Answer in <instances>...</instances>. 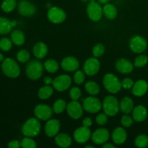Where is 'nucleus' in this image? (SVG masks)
Here are the masks:
<instances>
[{
    "instance_id": "obj_1",
    "label": "nucleus",
    "mask_w": 148,
    "mask_h": 148,
    "mask_svg": "<svg viewBox=\"0 0 148 148\" xmlns=\"http://www.w3.org/2000/svg\"><path fill=\"white\" fill-rule=\"evenodd\" d=\"M41 126L37 118H30L23 124L22 127V133L26 137H36L40 133Z\"/></svg>"
},
{
    "instance_id": "obj_2",
    "label": "nucleus",
    "mask_w": 148,
    "mask_h": 148,
    "mask_svg": "<svg viewBox=\"0 0 148 148\" xmlns=\"http://www.w3.org/2000/svg\"><path fill=\"white\" fill-rule=\"evenodd\" d=\"M1 69L4 75L10 78H16L20 75V69L18 64L13 59L7 58L1 64Z\"/></svg>"
},
{
    "instance_id": "obj_3",
    "label": "nucleus",
    "mask_w": 148,
    "mask_h": 148,
    "mask_svg": "<svg viewBox=\"0 0 148 148\" xmlns=\"http://www.w3.org/2000/svg\"><path fill=\"white\" fill-rule=\"evenodd\" d=\"M102 108L105 114L109 116H114L119 111V102L115 96L108 95L104 98Z\"/></svg>"
},
{
    "instance_id": "obj_4",
    "label": "nucleus",
    "mask_w": 148,
    "mask_h": 148,
    "mask_svg": "<svg viewBox=\"0 0 148 148\" xmlns=\"http://www.w3.org/2000/svg\"><path fill=\"white\" fill-rule=\"evenodd\" d=\"M103 84L106 90L112 94L117 93L121 90V82L114 74L108 73L105 75L103 79Z\"/></svg>"
},
{
    "instance_id": "obj_5",
    "label": "nucleus",
    "mask_w": 148,
    "mask_h": 148,
    "mask_svg": "<svg viewBox=\"0 0 148 148\" xmlns=\"http://www.w3.org/2000/svg\"><path fill=\"white\" fill-rule=\"evenodd\" d=\"M43 72V64L40 62L33 60L28 62L26 66V75L29 79L37 80L42 76Z\"/></svg>"
},
{
    "instance_id": "obj_6",
    "label": "nucleus",
    "mask_w": 148,
    "mask_h": 148,
    "mask_svg": "<svg viewBox=\"0 0 148 148\" xmlns=\"http://www.w3.org/2000/svg\"><path fill=\"white\" fill-rule=\"evenodd\" d=\"M87 14L92 21H99L103 15V7L95 0H90V2L87 7Z\"/></svg>"
},
{
    "instance_id": "obj_7",
    "label": "nucleus",
    "mask_w": 148,
    "mask_h": 148,
    "mask_svg": "<svg viewBox=\"0 0 148 148\" xmlns=\"http://www.w3.org/2000/svg\"><path fill=\"white\" fill-rule=\"evenodd\" d=\"M82 106L85 111L91 114H95L101 111L102 108V103L98 98L93 96H90L83 101Z\"/></svg>"
},
{
    "instance_id": "obj_8",
    "label": "nucleus",
    "mask_w": 148,
    "mask_h": 148,
    "mask_svg": "<svg viewBox=\"0 0 148 148\" xmlns=\"http://www.w3.org/2000/svg\"><path fill=\"white\" fill-rule=\"evenodd\" d=\"M47 17L49 21L54 24H60L66 19V13L62 9L57 7H50L48 11Z\"/></svg>"
},
{
    "instance_id": "obj_9",
    "label": "nucleus",
    "mask_w": 148,
    "mask_h": 148,
    "mask_svg": "<svg viewBox=\"0 0 148 148\" xmlns=\"http://www.w3.org/2000/svg\"><path fill=\"white\" fill-rule=\"evenodd\" d=\"M147 42L143 37L140 36H133L130 41V48L136 53H141L147 49Z\"/></svg>"
},
{
    "instance_id": "obj_10",
    "label": "nucleus",
    "mask_w": 148,
    "mask_h": 148,
    "mask_svg": "<svg viewBox=\"0 0 148 148\" xmlns=\"http://www.w3.org/2000/svg\"><path fill=\"white\" fill-rule=\"evenodd\" d=\"M72 84V79L67 75H61L53 80V87L59 92L66 90Z\"/></svg>"
},
{
    "instance_id": "obj_11",
    "label": "nucleus",
    "mask_w": 148,
    "mask_h": 148,
    "mask_svg": "<svg viewBox=\"0 0 148 148\" xmlns=\"http://www.w3.org/2000/svg\"><path fill=\"white\" fill-rule=\"evenodd\" d=\"M53 112V109L46 104H38L34 109L35 116L41 121H48L50 119Z\"/></svg>"
},
{
    "instance_id": "obj_12",
    "label": "nucleus",
    "mask_w": 148,
    "mask_h": 148,
    "mask_svg": "<svg viewBox=\"0 0 148 148\" xmlns=\"http://www.w3.org/2000/svg\"><path fill=\"white\" fill-rule=\"evenodd\" d=\"M101 64L96 57L90 58L87 59L84 63L83 70L87 75L93 76L95 75L100 70Z\"/></svg>"
},
{
    "instance_id": "obj_13",
    "label": "nucleus",
    "mask_w": 148,
    "mask_h": 148,
    "mask_svg": "<svg viewBox=\"0 0 148 148\" xmlns=\"http://www.w3.org/2000/svg\"><path fill=\"white\" fill-rule=\"evenodd\" d=\"M83 106L77 101H72L66 106V111L71 118L78 119L83 114Z\"/></svg>"
},
{
    "instance_id": "obj_14",
    "label": "nucleus",
    "mask_w": 148,
    "mask_h": 148,
    "mask_svg": "<svg viewBox=\"0 0 148 148\" xmlns=\"http://www.w3.org/2000/svg\"><path fill=\"white\" fill-rule=\"evenodd\" d=\"M110 133L107 129L100 128L95 130L92 134V141L95 145H103L109 140Z\"/></svg>"
},
{
    "instance_id": "obj_15",
    "label": "nucleus",
    "mask_w": 148,
    "mask_h": 148,
    "mask_svg": "<svg viewBox=\"0 0 148 148\" xmlns=\"http://www.w3.org/2000/svg\"><path fill=\"white\" fill-rule=\"evenodd\" d=\"M73 137L76 143L79 144H84L88 142L91 137V132L89 127H79L75 131Z\"/></svg>"
},
{
    "instance_id": "obj_16",
    "label": "nucleus",
    "mask_w": 148,
    "mask_h": 148,
    "mask_svg": "<svg viewBox=\"0 0 148 148\" xmlns=\"http://www.w3.org/2000/svg\"><path fill=\"white\" fill-rule=\"evenodd\" d=\"M18 12L23 17H31L36 12V7L33 3L26 0H21L17 6Z\"/></svg>"
},
{
    "instance_id": "obj_17",
    "label": "nucleus",
    "mask_w": 148,
    "mask_h": 148,
    "mask_svg": "<svg viewBox=\"0 0 148 148\" xmlns=\"http://www.w3.org/2000/svg\"><path fill=\"white\" fill-rule=\"evenodd\" d=\"M61 128L60 121L57 119H49L45 125V133L49 137L57 135Z\"/></svg>"
},
{
    "instance_id": "obj_18",
    "label": "nucleus",
    "mask_w": 148,
    "mask_h": 148,
    "mask_svg": "<svg viewBox=\"0 0 148 148\" xmlns=\"http://www.w3.org/2000/svg\"><path fill=\"white\" fill-rule=\"evenodd\" d=\"M79 66V61L74 56H66L61 62L62 68L66 72H75L77 70Z\"/></svg>"
},
{
    "instance_id": "obj_19",
    "label": "nucleus",
    "mask_w": 148,
    "mask_h": 148,
    "mask_svg": "<svg viewBox=\"0 0 148 148\" xmlns=\"http://www.w3.org/2000/svg\"><path fill=\"white\" fill-rule=\"evenodd\" d=\"M117 71L122 74H130L132 72L134 66L130 61L126 59H119L116 62Z\"/></svg>"
},
{
    "instance_id": "obj_20",
    "label": "nucleus",
    "mask_w": 148,
    "mask_h": 148,
    "mask_svg": "<svg viewBox=\"0 0 148 148\" xmlns=\"http://www.w3.org/2000/svg\"><path fill=\"white\" fill-rule=\"evenodd\" d=\"M113 142L116 145H122L127 140V133L122 127H117L112 132Z\"/></svg>"
},
{
    "instance_id": "obj_21",
    "label": "nucleus",
    "mask_w": 148,
    "mask_h": 148,
    "mask_svg": "<svg viewBox=\"0 0 148 148\" xmlns=\"http://www.w3.org/2000/svg\"><path fill=\"white\" fill-rule=\"evenodd\" d=\"M148 90V84L144 79L137 81L132 87L133 95L137 97L143 96Z\"/></svg>"
},
{
    "instance_id": "obj_22",
    "label": "nucleus",
    "mask_w": 148,
    "mask_h": 148,
    "mask_svg": "<svg viewBox=\"0 0 148 148\" xmlns=\"http://www.w3.org/2000/svg\"><path fill=\"white\" fill-rule=\"evenodd\" d=\"M133 119L137 122H142L146 119L147 116V110L143 106H137L132 111Z\"/></svg>"
},
{
    "instance_id": "obj_23",
    "label": "nucleus",
    "mask_w": 148,
    "mask_h": 148,
    "mask_svg": "<svg viewBox=\"0 0 148 148\" xmlns=\"http://www.w3.org/2000/svg\"><path fill=\"white\" fill-rule=\"evenodd\" d=\"M72 138L65 133H61L55 136V143L57 146L62 148L69 147L72 144Z\"/></svg>"
},
{
    "instance_id": "obj_24",
    "label": "nucleus",
    "mask_w": 148,
    "mask_h": 148,
    "mask_svg": "<svg viewBox=\"0 0 148 148\" xmlns=\"http://www.w3.org/2000/svg\"><path fill=\"white\" fill-rule=\"evenodd\" d=\"M33 52L38 59H43L48 53V47L43 42H38L33 46Z\"/></svg>"
},
{
    "instance_id": "obj_25",
    "label": "nucleus",
    "mask_w": 148,
    "mask_h": 148,
    "mask_svg": "<svg viewBox=\"0 0 148 148\" xmlns=\"http://www.w3.org/2000/svg\"><path fill=\"white\" fill-rule=\"evenodd\" d=\"M119 108L124 114H129L134 109V102L130 97H124L119 103Z\"/></svg>"
},
{
    "instance_id": "obj_26",
    "label": "nucleus",
    "mask_w": 148,
    "mask_h": 148,
    "mask_svg": "<svg viewBox=\"0 0 148 148\" xmlns=\"http://www.w3.org/2000/svg\"><path fill=\"white\" fill-rule=\"evenodd\" d=\"M103 15L108 20H114L117 16L116 7L112 4H105L103 7Z\"/></svg>"
},
{
    "instance_id": "obj_27",
    "label": "nucleus",
    "mask_w": 148,
    "mask_h": 148,
    "mask_svg": "<svg viewBox=\"0 0 148 148\" xmlns=\"http://www.w3.org/2000/svg\"><path fill=\"white\" fill-rule=\"evenodd\" d=\"M11 40L16 46H22L24 44L25 38L23 31L20 30H14L11 33Z\"/></svg>"
},
{
    "instance_id": "obj_28",
    "label": "nucleus",
    "mask_w": 148,
    "mask_h": 148,
    "mask_svg": "<svg viewBox=\"0 0 148 148\" xmlns=\"http://www.w3.org/2000/svg\"><path fill=\"white\" fill-rule=\"evenodd\" d=\"M12 27L11 20L6 17H0V34H7L11 32Z\"/></svg>"
},
{
    "instance_id": "obj_29",
    "label": "nucleus",
    "mask_w": 148,
    "mask_h": 148,
    "mask_svg": "<svg viewBox=\"0 0 148 148\" xmlns=\"http://www.w3.org/2000/svg\"><path fill=\"white\" fill-rule=\"evenodd\" d=\"M53 88L50 85H46L45 86H43L39 89L38 92V96L40 99L46 100L53 95Z\"/></svg>"
},
{
    "instance_id": "obj_30",
    "label": "nucleus",
    "mask_w": 148,
    "mask_h": 148,
    "mask_svg": "<svg viewBox=\"0 0 148 148\" xmlns=\"http://www.w3.org/2000/svg\"><path fill=\"white\" fill-rule=\"evenodd\" d=\"M85 90L91 95H95L100 92V87L94 81H88L85 85Z\"/></svg>"
},
{
    "instance_id": "obj_31",
    "label": "nucleus",
    "mask_w": 148,
    "mask_h": 148,
    "mask_svg": "<svg viewBox=\"0 0 148 148\" xmlns=\"http://www.w3.org/2000/svg\"><path fill=\"white\" fill-rule=\"evenodd\" d=\"M17 7V1L16 0H4L1 3V10L4 12H11Z\"/></svg>"
},
{
    "instance_id": "obj_32",
    "label": "nucleus",
    "mask_w": 148,
    "mask_h": 148,
    "mask_svg": "<svg viewBox=\"0 0 148 148\" xmlns=\"http://www.w3.org/2000/svg\"><path fill=\"white\" fill-rule=\"evenodd\" d=\"M44 67L49 73H55L59 69V64L56 60L50 59L45 62Z\"/></svg>"
},
{
    "instance_id": "obj_33",
    "label": "nucleus",
    "mask_w": 148,
    "mask_h": 148,
    "mask_svg": "<svg viewBox=\"0 0 148 148\" xmlns=\"http://www.w3.org/2000/svg\"><path fill=\"white\" fill-rule=\"evenodd\" d=\"M66 103L64 100L59 99L54 102L53 105V111L55 114H59L63 112L65 109H66Z\"/></svg>"
},
{
    "instance_id": "obj_34",
    "label": "nucleus",
    "mask_w": 148,
    "mask_h": 148,
    "mask_svg": "<svg viewBox=\"0 0 148 148\" xmlns=\"http://www.w3.org/2000/svg\"><path fill=\"white\" fill-rule=\"evenodd\" d=\"M135 145L137 147L144 148L148 146V137L145 134H140L135 139Z\"/></svg>"
},
{
    "instance_id": "obj_35",
    "label": "nucleus",
    "mask_w": 148,
    "mask_h": 148,
    "mask_svg": "<svg viewBox=\"0 0 148 148\" xmlns=\"http://www.w3.org/2000/svg\"><path fill=\"white\" fill-rule=\"evenodd\" d=\"M12 41L8 38H2L0 39V49L4 51H8L12 49Z\"/></svg>"
},
{
    "instance_id": "obj_36",
    "label": "nucleus",
    "mask_w": 148,
    "mask_h": 148,
    "mask_svg": "<svg viewBox=\"0 0 148 148\" xmlns=\"http://www.w3.org/2000/svg\"><path fill=\"white\" fill-rule=\"evenodd\" d=\"M17 59L21 63H26L30 59V53L25 49L19 51L17 53Z\"/></svg>"
},
{
    "instance_id": "obj_37",
    "label": "nucleus",
    "mask_w": 148,
    "mask_h": 148,
    "mask_svg": "<svg viewBox=\"0 0 148 148\" xmlns=\"http://www.w3.org/2000/svg\"><path fill=\"white\" fill-rule=\"evenodd\" d=\"M148 58L145 55H140L135 59L134 62V65L136 67L142 68L144 67L147 64Z\"/></svg>"
},
{
    "instance_id": "obj_38",
    "label": "nucleus",
    "mask_w": 148,
    "mask_h": 148,
    "mask_svg": "<svg viewBox=\"0 0 148 148\" xmlns=\"http://www.w3.org/2000/svg\"><path fill=\"white\" fill-rule=\"evenodd\" d=\"M20 143H21V147L23 148H36L37 147L36 142L30 137H25Z\"/></svg>"
},
{
    "instance_id": "obj_39",
    "label": "nucleus",
    "mask_w": 148,
    "mask_h": 148,
    "mask_svg": "<svg viewBox=\"0 0 148 148\" xmlns=\"http://www.w3.org/2000/svg\"><path fill=\"white\" fill-rule=\"evenodd\" d=\"M105 52V47L102 43H98L92 48V54L95 57H101Z\"/></svg>"
},
{
    "instance_id": "obj_40",
    "label": "nucleus",
    "mask_w": 148,
    "mask_h": 148,
    "mask_svg": "<svg viewBox=\"0 0 148 148\" xmlns=\"http://www.w3.org/2000/svg\"><path fill=\"white\" fill-rule=\"evenodd\" d=\"M85 73L84 71L77 70L74 75V81L77 85H81L85 81Z\"/></svg>"
},
{
    "instance_id": "obj_41",
    "label": "nucleus",
    "mask_w": 148,
    "mask_h": 148,
    "mask_svg": "<svg viewBox=\"0 0 148 148\" xmlns=\"http://www.w3.org/2000/svg\"><path fill=\"white\" fill-rule=\"evenodd\" d=\"M81 94L82 92H81L80 89L77 87H73L69 91V96L72 101H77L78 99H79Z\"/></svg>"
},
{
    "instance_id": "obj_42",
    "label": "nucleus",
    "mask_w": 148,
    "mask_h": 148,
    "mask_svg": "<svg viewBox=\"0 0 148 148\" xmlns=\"http://www.w3.org/2000/svg\"><path fill=\"white\" fill-rule=\"evenodd\" d=\"M121 123L124 127H130L133 124V119L128 114H124L121 119Z\"/></svg>"
},
{
    "instance_id": "obj_43",
    "label": "nucleus",
    "mask_w": 148,
    "mask_h": 148,
    "mask_svg": "<svg viewBox=\"0 0 148 148\" xmlns=\"http://www.w3.org/2000/svg\"><path fill=\"white\" fill-rule=\"evenodd\" d=\"M95 121L100 126L105 125L108 122V115L105 113L99 114L95 118Z\"/></svg>"
},
{
    "instance_id": "obj_44",
    "label": "nucleus",
    "mask_w": 148,
    "mask_h": 148,
    "mask_svg": "<svg viewBox=\"0 0 148 148\" xmlns=\"http://www.w3.org/2000/svg\"><path fill=\"white\" fill-rule=\"evenodd\" d=\"M121 88H124V89H130L134 85V81L130 78H124L122 81L121 82Z\"/></svg>"
},
{
    "instance_id": "obj_45",
    "label": "nucleus",
    "mask_w": 148,
    "mask_h": 148,
    "mask_svg": "<svg viewBox=\"0 0 148 148\" xmlns=\"http://www.w3.org/2000/svg\"><path fill=\"white\" fill-rule=\"evenodd\" d=\"M8 147L10 148H19L21 147V143L18 140H12L9 143Z\"/></svg>"
},
{
    "instance_id": "obj_46",
    "label": "nucleus",
    "mask_w": 148,
    "mask_h": 148,
    "mask_svg": "<svg viewBox=\"0 0 148 148\" xmlns=\"http://www.w3.org/2000/svg\"><path fill=\"white\" fill-rule=\"evenodd\" d=\"M92 121L90 117H86V118L84 119L83 121H82V124H83V126H85V127H90L92 125Z\"/></svg>"
},
{
    "instance_id": "obj_47",
    "label": "nucleus",
    "mask_w": 148,
    "mask_h": 148,
    "mask_svg": "<svg viewBox=\"0 0 148 148\" xmlns=\"http://www.w3.org/2000/svg\"><path fill=\"white\" fill-rule=\"evenodd\" d=\"M53 80L51 78L49 77H46L43 79V82L45 83V85H51V84H53Z\"/></svg>"
},
{
    "instance_id": "obj_48",
    "label": "nucleus",
    "mask_w": 148,
    "mask_h": 148,
    "mask_svg": "<svg viewBox=\"0 0 148 148\" xmlns=\"http://www.w3.org/2000/svg\"><path fill=\"white\" fill-rule=\"evenodd\" d=\"M103 148H115V145L111 143H106L103 145Z\"/></svg>"
},
{
    "instance_id": "obj_49",
    "label": "nucleus",
    "mask_w": 148,
    "mask_h": 148,
    "mask_svg": "<svg viewBox=\"0 0 148 148\" xmlns=\"http://www.w3.org/2000/svg\"><path fill=\"white\" fill-rule=\"evenodd\" d=\"M98 2L100 3V4H107V3L109 1V0H98Z\"/></svg>"
},
{
    "instance_id": "obj_50",
    "label": "nucleus",
    "mask_w": 148,
    "mask_h": 148,
    "mask_svg": "<svg viewBox=\"0 0 148 148\" xmlns=\"http://www.w3.org/2000/svg\"><path fill=\"white\" fill-rule=\"evenodd\" d=\"M12 23V27H15L16 25H17V21H15V20H12L11 21Z\"/></svg>"
},
{
    "instance_id": "obj_51",
    "label": "nucleus",
    "mask_w": 148,
    "mask_h": 148,
    "mask_svg": "<svg viewBox=\"0 0 148 148\" xmlns=\"http://www.w3.org/2000/svg\"><path fill=\"white\" fill-rule=\"evenodd\" d=\"M3 59H4V56H3L2 53H0V62H3Z\"/></svg>"
},
{
    "instance_id": "obj_52",
    "label": "nucleus",
    "mask_w": 148,
    "mask_h": 148,
    "mask_svg": "<svg viewBox=\"0 0 148 148\" xmlns=\"http://www.w3.org/2000/svg\"><path fill=\"white\" fill-rule=\"evenodd\" d=\"M86 147L88 148V147H90V148H94V147L93 146H92V145H88V146H86Z\"/></svg>"
},
{
    "instance_id": "obj_53",
    "label": "nucleus",
    "mask_w": 148,
    "mask_h": 148,
    "mask_svg": "<svg viewBox=\"0 0 148 148\" xmlns=\"http://www.w3.org/2000/svg\"><path fill=\"white\" fill-rule=\"evenodd\" d=\"M81 1H85V2H86V1H89V0H81Z\"/></svg>"
}]
</instances>
